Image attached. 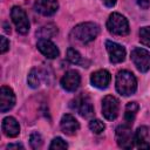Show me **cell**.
<instances>
[{
	"instance_id": "cell-23",
	"label": "cell",
	"mask_w": 150,
	"mask_h": 150,
	"mask_svg": "<svg viewBox=\"0 0 150 150\" xmlns=\"http://www.w3.org/2000/svg\"><path fill=\"white\" fill-rule=\"evenodd\" d=\"M89 128H90V130L93 131V132H95V134H101L104 129H105V124L102 122V121H100V120H91L90 122H89Z\"/></svg>"
},
{
	"instance_id": "cell-4",
	"label": "cell",
	"mask_w": 150,
	"mask_h": 150,
	"mask_svg": "<svg viewBox=\"0 0 150 150\" xmlns=\"http://www.w3.org/2000/svg\"><path fill=\"white\" fill-rule=\"evenodd\" d=\"M134 132L131 130V125L123 123L118 125L115 130V139L120 148L122 149H131L135 143Z\"/></svg>"
},
{
	"instance_id": "cell-12",
	"label": "cell",
	"mask_w": 150,
	"mask_h": 150,
	"mask_svg": "<svg viewBox=\"0 0 150 150\" xmlns=\"http://www.w3.org/2000/svg\"><path fill=\"white\" fill-rule=\"evenodd\" d=\"M111 81V75L107 69H98L90 75V83L98 89H105Z\"/></svg>"
},
{
	"instance_id": "cell-8",
	"label": "cell",
	"mask_w": 150,
	"mask_h": 150,
	"mask_svg": "<svg viewBox=\"0 0 150 150\" xmlns=\"http://www.w3.org/2000/svg\"><path fill=\"white\" fill-rule=\"evenodd\" d=\"M120 111V101L112 96V95H107L102 100V115L109 120L112 121L118 116Z\"/></svg>"
},
{
	"instance_id": "cell-14",
	"label": "cell",
	"mask_w": 150,
	"mask_h": 150,
	"mask_svg": "<svg viewBox=\"0 0 150 150\" xmlns=\"http://www.w3.org/2000/svg\"><path fill=\"white\" fill-rule=\"evenodd\" d=\"M36 47L40 50V53L42 55H45L47 59H55L60 54L59 48L56 47V45L53 41H50L49 39H46V38L39 39L38 43H36Z\"/></svg>"
},
{
	"instance_id": "cell-24",
	"label": "cell",
	"mask_w": 150,
	"mask_h": 150,
	"mask_svg": "<svg viewBox=\"0 0 150 150\" xmlns=\"http://www.w3.org/2000/svg\"><path fill=\"white\" fill-rule=\"evenodd\" d=\"M68 148V144L66 143V141H63L61 137H55L53 138L50 145H49V149L50 150H55V149H67Z\"/></svg>"
},
{
	"instance_id": "cell-2",
	"label": "cell",
	"mask_w": 150,
	"mask_h": 150,
	"mask_svg": "<svg viewBox=\"0 0 150 150\" xmlns=\"http://www.w3.org/2000/svg\"><path fill=\"white\" fill-rule=\"evenodd\" d=\"M116 90L123 96L132 95L137 89V80L129 70H120L116 75Z\"/></svg>"
},
{
	"instance_id": "cell-16",
	"label": "cell",
	"mask_w": 150,
	"mask_h": 150,
	"mask_svg": "<svg viewBox=\"0 0 150 150\" xmlns=\"http://www.w3.org/2000/svg\"><path fill=\"white\" fill-rule=\"evenodd\" d=\"M2 131L7 137H16L20 134V125L19 122L12 117V116H7L2 120V124H1Z\"/></svg>"
},
{
	"instance_id": "cell-21",
	"label": "cell",
	"mask_w": 150,
	"mask_h": 150,
	"mask_svg": "<svg viewBox=\"0 0 150 150\" xmlns=\"http://www.w3.org/2000/svg\"><path fill=\"white\" fill-rule=\"evenodd\" d=\"M139 41L142 45L150 47V26H144L139 29Z\"/></svg>"
},
{
	"instance_id": "cell-28",
	"label": "cell",
	"mask_w": 150,
	"mask_h": 150,
	"mask_svg": "<svg viewBox=\"0 0 150 150\" xmlns=\"http://www.w3.org/2000/svg\"><path fill=\"white\" fill-rule=\"evenodd\" d=\"M13 148H16V149H23V145L20 144V143H15V144H8L7 145V149H13Z\"/></svg>"
},
{
	"instance_id": "cell-1",
	"label": "cell",
	"mask_w": 150,
	"mask_h": 150,
	"mask_svg": "<svg viewBox=\"0 0 150 150\" xmlns=\"http://www.w3.org/2000/svg\"><path fill=\"white\" fill-rule=\"evenodd\" d=\"M100 33V26L95 22H82L76 25L70 34L69 38L73 42L87 45L91 41H94Z\"/></svg>"
},
{
	"instance_id": "cell-5",
	"label": "cell",
	"mask_w": 150,
	"mask_h": 150,
	"mask_svg": "<svg viewBox=\"0 0 150 150\" xmlns=\"http://www.w3.org/2000/svg\"><path fill=\"white\" fill-rule=\"evenodd\" d=\"M70 108L76 110L82 117L91 118L94 116V107L88 95L81 94L70 102Z\"/></svg>"
},
{
	"instance_id": "cell-9",
	"label": "cell",
	"mask_w": 150,
	"mask_h": 150,
	"mask_svg": "<svg viewBox=\"0 0 150 150\" xmlns=\"http://www.w3.org/2000/svg\"><path fill=\"white\" fill-rule=\"evenodd\" d=\"M105 48L109 55V60L111 63H121L125 59V49L123 46H121L117 42L107 40L105 41Z\"/></svg>"
},
{
	"instance_id": "cell-22",
	"label": "cell",
	"mask_w": 150,
	"mask_h": 150,
	"mask_svg": "<svg viewBox=\"0 0 150 150\" xmlns=\"http://www.w3.org/2000/svg\"><path fill=\"white\" fill-rule=\"evenodd\" d=\"M29 144L33 149H40L43 144V141H42V136L38 132V131H34L30 134L29 136Z\"/></svg>"
},
{
	"instance_id": "cell-6",
	"label": "cell",
	"mask_w": 150,
	"mask_h": 150,
	"mask_svg": "<svg viewBox=\"0 0 150 150\" xmlns=\"http://www.w3.org/2000/svg\"><path fill=\"white\" fill-rule=\"evenodd\" d=\"M131 61L141 73H146L150 69V53L141 47H136L130 54Z\"/></svg>"
},
{
	"instance_id": "cell-17",
	"label": "cell",
	"mask_w": 150,
	"mask_h": 150,
	"mask_svg": "<svg viewBox=\"0 0 150 150\" xmlns=\"http://www.w3.org/2000/svg\"><path fill=\"white\" fill-rule=\"evenodd\" d=\"M135 145L138 149H150V136H149V129L144 125L139 127L135 135Z\"/></svg>"
},
{
	"instance_id": "cell-11",
	"label": "cell",
	"mask_w": 150,
	"mask_h": 150,
	"mask_svg": "<svg viewBox=\"0 0 150 150\" xmlns=\"http://www.w3.org/2000/svg\"><path fill=\"white\" fill-rule=\"evenodd\" d=\"M15 104V94L12 88L2 86L0 89V111L6 112L11 110Z\"/></svg>"
},
{
	"instance_id": "cell-26",
	"label": "cell",
	"mask_w": 150,
	"mask_h": 150,
	"mask_svg": "<svg viewBox=\"0 0 150 150\" xmlns=\"http://www.w3.org/2000/svg\"><path fill=\"white\" fill-rule=\"evenodd\" d=\"M136 4L142 9H148L150 7V0H136Z\"/></svg>"
},
{
	"instance_id": "cell-3",
	"label": "cell",
	"mask_w": 150,
	"mask_h": 150,
	"mask_svg": "<svg viewBox=\"0 0 150 150\" xmlns=\"http://www.w3.org/2000/svg\"><path fill=\"white\" fill-rule=\"evenodd\" d=\"M107 28L108 30L114 34V35H118V36H124L129 34V22L125 19V16H123L120 13H111L107 20Z\"/></svg>"
},
{
	"instance_id": "cell-18",
	"label": "cell",
	"mask_w": 150,
	"mask_h": 150,
	"mask_svg": "<svg viewBox=\"0 0 150 150\" xmlns=\"http://www.w3.org/2000/svg\"><path fill=\"white\" fill-rule=\"evenodd\" d=\"M138 109H139V105L137 102H129L125 105V110H124V123L131 125L135 121Z\"/></svg>"
},
{
	"instance_id": "cell-20",
	"label": "cell",
	"mask_w": 150,
	"mask_h": 150,
	"mask_svg": "<svg viewBox=\"0 0 150 150\" xmlns=\"http://www.w3.org/2000/svg\"><path fill=\"white\" fill-rule=\"evenodd\" d=\"M67 60L73 64H81L82 63V56L81 54L73 47H69L67 49Z\"/></svg>"
},
{
	"instance_id": "cell-27",
	"label": "cell",
	"mask_w": 150,
	"mask_h": 150,
	"mask_svg": "<svg viewBox=\"0 0 150 150\" xmlns=\"http://www.w3.org/2000/svg\"><path fill=\"white\" fill-rule=\"evenodd\" d=\"M102 1H103V4L107 7H112V6H115V4H116L117 0H102Z\"/></svg>"
},
{
	"instance_id": "cell-19",
	"label": "cell",
	"mask_w": 150,
	"mask_h": 150,
	"mask_svg": "<svg viewBox=\"0 0 150 150\" xmlns=\"http://www.w3.org/2000/svg\"><path fill=\"white\" fill-rule=\"evenodd\" d=\"M40 81H41V77H40V73L36 68H32L30 71L28 73V77H27V83L30 88L35 89L40 86Z\"/></svg>"
},
{
	"instance_id": "cell-7",
	"label": "cell",
	"mask_w": 150,
	"mask_h": 150,
	"mask_svg": "<svg viewBox=\"0 0 150 150\" xmlns=\"http://www.w3.org/2000/svg\"><path fill=\"white\" fill-rule=\"evenodd\" d=\"M11 18H12L13 23L16 27V30L20 34H27L29 32V27H30L29 20H28L26 12L21 7L14 6L11 11Z\"/></svg>"
},
{
	"instance_id": "cell-15",
	"label": "cell",
	"mask_w": 150,
	"mask_h": 150,
	"mask_svg": "<svg viewBox=\"0 0 150 150\" xmlns=\"http://www.w3.org/2000/svg\"><path fill=\"white\" fill-rule=\"evenodd\" d=\"M60 128L66 135H75L80 129V123L71 114H64L60 121Z\"/></svg>"
},
{
	"instance_id": "cell-13",
	"label": "cell",
	"mask_w": 150,
	"mask_h": 150,
	"mask_svg": "<svg viewBox=\"0 0 150 150\" xmlns=\"http://www.w3.org/2000/svg\"><path fill=\"white\" fill-rule=\"evenodd\" d=\"M34 9L45 16H50L56 13L59 9V1L57 0H35Z\"/></svg>"
},
{
	"instance_id": "cell-25",
	"label": "cell",
	"mask_w": 150,
	"mask_h": 150,
	"mask_svg": "<svg viewBox=\"0 0 150 150\" xmlns=\"http://www.w3.org/2000/svg\"><path fill=\"white\" fill-rule=\"evenodd\" d=\"M0 42H1L0 53H1V54H5V53L8 50V48H9V42H8V40H7L5 36H1V38H0Z\"/></svg>"
},
{
	"instance_id": "cell-10",
	"label": "cell",
	"mask_w": 150,
	"mask_h": 150,
	"mask_svg": "<svg viewBox=\"0 0 150 150\" xmlns=\"http://www.w3.org/2000/svg\"><path fill=\"white\" fill-rule=\"evenodd\" d=\"M61 87L67 91H76L81 83V76L76 70H68L60 81Z\"/></svg>"
}]
</instances>
